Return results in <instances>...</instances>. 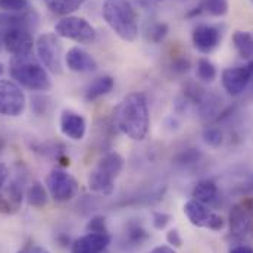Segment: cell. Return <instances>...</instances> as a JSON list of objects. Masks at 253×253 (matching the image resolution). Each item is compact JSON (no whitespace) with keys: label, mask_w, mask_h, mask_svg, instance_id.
<instances>
[{"label":"cell","mask_w":253,"mask_h":253,"mask_svg":"<svg viewBox=\"0 0 253 253\" xmlns=\"http://www.w3.org/2000/svg\"><path fill=\"white\" fill-rule=\"evenodd\" d=\"M203 7L209 15L221 18L228 12V0H203Z\"/></svg>","instance_id":"4316f807"},{"label":"cell","mask_w":253,"mask_h":253,"mask_svg":"<svg viewBox=\"0 0 253 253\" xmlns=\"http://www.w3.org/2000/svg\"><path fill=\"white\" fill-rule=\"evenodd\" d=\"M167 242L171 248H181L183 246V237L177 228H172L167 233Z\"/></svg>","instance_id":"836d02e7"},{"label":"cell","mask_w":253,"mask_h":253,"mask_svg":"<svg viewBox=\"0 0 253 253\" xmlns=\"http://www.w3.org/2000/svg\"><path fill=\"white\" fill-rule=\"evenodd\" d=\"M3 46V31H0V47Z\"/></svg>","instance_id":"ab89813d"},{"label":"cell","mask_w":253,"mask_h":253,"mask_svg":"<svg viewBox=\"0 0 253 253\" xmlns=\"http://www.w3.org/2000/svg\"><path fill=\"white\" fill-rule=\"evenodd\" d=\"M59 126L63 135L74 141L83 140L87 132V123L84 117L74 111H63L59 120Z\"/></svg>","instance_id":"4fadbf2b"},{"label":"cell","mask_w":253,"mask_h":253,"mask_svg":"<svg viewBox=\"0 0 253 253\" xmlns=\"http://www.w3.org/2000/svg\"><path fill=\"white\" fill-rule=\"evenodd\" d=\"M25 106L27 97L21 85L12 80H0V115L19 117Z\"/></svg>","instance_id":"8992f818"},{"label":"cell","mask_w":253,"mask_h":253,"mask_svg":"<svg viewBox=\"0 0 253 253\" xmlns=\"http://www.w3.org/2000/svg\"><path fill=\"white\" fill-rule=\"evenodd\" d=\"M3 72H4V69H3V65L0 63V77L3 75Z\"/></svg>","instance_id":"60d3db41"},{"label":"cell","mask_w":253,"mask_h":253,"mask_svg":"<svg viewBox=\"0 0 253 253\" xmlns=\"http://www.w3.org/2000/svg\"><path fill=\"white\" fill-rule=\"evenodd\" d=\"M88 189L102 196H111L115 190V178L105 174L99 168H94L87 178Z\"/></svg>","instance_id":"e0dca14e"},{"label":"cell","mask_w":253,"mask_h":253,"mask_svg":"<svg viewBox=\"0 0 253 253\" xmlns=\"http://www.w3.org/2000/svg\"><path fill=\"white\" fill-rule=\"evenodd\" d=\"M169 28H168V24L165 22H156L152 28H150V40L153 43H161L164 42V39L167 37Z\"/></svg>","instance_id":"4dcf8cb0"},{"label":"cell","mask_w":253,"mask_h":253,"mask_svg":"<svg viewBox=\"0 0 253 253\" xmlns=\"http://www.w3.org/2000/svg\"><path fill=\"white\" fill-rule=\"evenodd\" d=\"M193 46L203 55L212 53L221 43V33L216 27L202 24L197 25L191 36Z\"/></svg>","instance_id":"8fae6325"},{"label":"cell","mask_w":253,"mask_h":253,"mask_svg":"<svg viewBox=\"0 0 253 253\" xmlns=\"http://www.w3.org/2000/svg\"><path fill=\"white\" fill-rule=\"evenodd\" d=\"M46 187L49 194L56 202H68L72 200L78 193L77 180L63 169H53L46 178Z\"/></svg>","instance_id":"ba28073f"},{"label":"cell","mask_w":253,"mask_h":253,"mask_svg":"<svg viewBox=\"0 0 253 253\" xmlns=\"http://www.w3.org/2000/svg\"><path fill=\"white\" fill-rule=\"evenodd\" d=\"M39 16L34 10H22V12H1L0 13V27L1 28H12V27H24L33 28L37 25Z\"/></svg>","instance_id":"2e32d148"},{"label":"cell","mask_w":253,"mask_h":253,"mask_svg":"<svg viewBox=\"0 0 253 253\" xmlns=\"http://www.w3.org/2000/svg\"><path fill=\"white\" fill-rule=\"evenodd\" d=\"M85 0H47V7L52 13L69 16L72 12L78 10Z\"/></svg>","instance_id":"603a6c76"},{"label":"cell","mask_w":253,"mask_h":253,"mask_svg":"<svg viewBox=\"0 0 253 253\" xmlns=\"http://www.w3.org/2000/svg\"><path fill=\"white\" fill-rule=\"evenodd\" d=\"M230 253H253V248L248 245H239V246H234Z\"/></svg>","instance_id":"74e56055"},{"label":"cell","mask_w":253,"mask_h":253,"mask_svg":"<svg viewBox=\"0 0 253 253\" xmlns=\"http://www.w3.org/2000/svg\"><path fill=\"white\" fill-rule=\"evenodd\" d=\"M27 200L34 208H44L49 202V193L40 181H34L27 191Z\"/></svg>","instance_id":"cb8c5ba5"},{"label":"cell","mask_w":253,"mask_h":253,"mask_svg":"<svg viewBox=\"0 0 253 253\" xmlns=\"http://www.w3.org/2000/svg\"><path fill=\"white\" fill-rule=\"evenodd\" d=\"M150 253H177L175 252V249L174 248H171V246H158V248H155L153 251Z\"/></svg>","instance_id":"f35d334b"},{"label":"cell","mask_w":253,"mask_h":253,"mask_svg":"<svg viewBox=\"0 0 253 253\" xmlns=\"http://www.w3.org/2000/svg\"><path fill=\"white\" fill-rule=\"evenodd\" d=\"M0 9L3 12H22L30 9L28 0H0Z\"/></svg>","instance_id":"f1b7e54d"},{"label":"cell","mask_w":253,"mask_h":253,"mask_svg":"<svg viewBox=\"0 0 253 253\" xmlns=\"http://www.w3.org/2000/svg\"><path fill=\"white\" fill-rule=\"evenodd\" d=\"M191 197L202 205H212L218 199V186L212 180H202L194 186Z\"/></svg>","instance_id":"ffe728a7"},{"label":"cell","mask_w":253,"mask_h":253,"mask_svg":"<svg viewBox=\"0 0 253 253\" xmlns=\"http://www.w3.org/2000/svg\"><path fill=\"white\" fill-rule=\"evenodd\" d=\"M253 78V61L243 66L227 68L221 74V83L224 90L230 96H240Z\"/></svg>","instance_id":"30bf717a"},{"label":"cell","mask_w":253,"mask_h":253,"mask_svg":"<svg viewBox=\"0 0 253 253\" xmlns=\"http://www.w3.org/2000/svg\"><path fill=\"white\" fill-rule=\"evenodd\" d=\"M30 58L12 59L10 62L12 80L31 91H49L52 88V78L49 71L43 65L33 62Z\"/></svg>","instance_id":"3957f363"},{"label":"cell","mask_w":253,"mask_h":253,"mask_svg":"<svg viewBox=\"0 0 253 253\" xmlns=\"http://www.w3.org/2000/svg\"><path fill=\"white\" fill-rule=\"evenodd\" d=\"M171 222V215L165 212H155L152 216V224L156 230H165Z\"/></svg>","instance_id":"1f68e13d"},{"label":"cell","mask_w":253,"mask_h":253,"mask_svg":"<svg viewBox=\"0 0 253 253\" xmlns=\"http://www.w3.org/2000/svg\"><path fill=\"white\" fill-rule=\"evenodd\" d=\"M85 231L87 233H108V227H106V219H105V216H102V215H96V216H93L88 222H87V225H85Z\"/></svg>","instance_id":"f546056e"},{"label":"cell","mask_w":253,"mask_h":253,"mask_svg":"<svg viewBox=\"0 0 253 253\" xmlns=\"http://www.w3.org/2000/svg\"><path fill=\"white\" fill-rule=\"evenodd\" d=\"M7 177H9V169L3 164H0V190L4 187V184L7 181Z\"/></svg>","instance_id":"8d00e7d4"},{"label":"cell","mask_w":253,"mask_h":253,"mask_svg":"<svg viewBox=\"0 0 253 253\" xmlns=\"http://www.w3.org/2000/svg\"><path fill=\"white\" fill-rule=\"evenodd\" d=\"M196 75L203 83H212V81H215V78L218 75V71H216V66L211 62L209 59L202 58V59L197 61Z\"/></svg>","instance_id":"484cf974"},{"label":"cell","mask_w":253,"mask_h":253,"mask_svg":"<svg viewBox=\"0 0 253 253\" xmlns=\"http://www.w3.org/2000/svg\"><path fill=\"white\" fill-rule=\"evenodd\" d=\"M56 36L69 39L80 44H91L96 40V30L93 25L80 16H65L55 25Z\"/></svg>","instance_id":"5b68a950"},{"label":"cell","mask_w":253,"mask_h":253,"mask_svg":"<svg viewBox=\"0 0 253 253\" xmlns=\"http://www.w3.org/2000/svg\"><path fill=\"white\" fill-rule=\"evenodd\" d=\"M37 55L42 65L52 74H62L63 53L62 43L56 33H44L40 34L36 42Z\"/></svg>","instance_id":"277c9868"},{"label":"cell","mask_w":253,"mask_h":253,"mask_svg":"<svg viewBox=\"0 0 253 253\" xmlns=\"http://www.w3.org/2000/svg\"><path fill=\"white\" fill-rule=\"evenodd\" d=\"M3 46L13 58H30L36 44L30 28L12 27L3 31Z\"/></svg>","instance_id":"52a82bcc"},{"label":"cell","mask_w":253,"mask_h":253,"mask_svg":"<svg viewBox=\"0 0 253 253\" xmlns=\"http://www.w3.org/2000/svg\"><path fill=\"white\" fill-rule=\"evenodd\" d=\"M96 168H99L105 174L117 178L121 174L123 168H124V158L120 153H117V152H109V153H106L99 161V164L96 165Z\"/></svg>","instance_id":"44dd1931"},{"label":"cell","mask_w":253,"mask_h":253,"mask_svg":"<svg viewBox=\"0 0 253 253\" xmlns=\"http://www.w3.org/2000/svg\"><path fill=\"white\" fill-rule=\"evenodd\" d=\"M65 63H66V66H68L69 71L80 72V74L93 72V71L97 69L96 59L88 52H85L81 47H72V49H69L68 53L65 55Z\"/></svg>","instance_id":"5bb4252c"},{"label":"cell","mask_w":253,"mask_h":253,"mask_svg":"<svg viewBox=\"0 0 253 253\" xmlns=\"http://www.w3.org/2000/svg\"><path fill=\"white\" fill-rule=\"evenodd\" d=\"M190 69V61L186 58H177L172 62V71L177 74H184Z\"/></svg>","instance_id":"e575fe53"},{"label":"cell","mask_w":253,"mask_h":253,"mask_svg":"<svg viewBox=\"0 0 253 253\" xmlns=\"http://www.w3.org/2000/svg\"><path fill=\"white\" fill-rule=\"evenodd\" d=\"M126 239L131 246H141L149 239V233L143 228V225L137 222H129L126 227Z\"/></svg>","instance_id":"d4e9b609"},{"label":"cell","mask_w":253,"mask_h":253,"mask_svg":"<svg viewBox=\"0 0 253 253\" xmlns=\"http://www.w3.org/2000/svg\"><path fill=\"white\" fill-rule=\"evenodd\" d=\"M16 253H50L47 249L37 246V245H27L22 249H19Z\"/></svg>","instance_id":"d590c367"},{"label":"cell","mask_w":253,"mask_h":253,"mask_svg":"<svg viewBox=\"0 0 253 253\" xmlns=\"http://www.w3.org/2000/svg\"><path fill=\"white\" fill-rule=\"evenodd\" d=\"M111 242L112 237L109 233H87L72 243L71 251L72 253H102Z\"/></svg>","instance_id":"7c38bea8"},{"label":"cell","mask_w":253,"mask_h":253,"mask_svg":"<svg viewBox=\"0 0 253 253\" xmlns=\"http://www.w3.org/2000/svg\"><path fill=\"white\" fill-rule=\"evenodd\" d=\"M184 213L189 218V221L194 225V227H205L208 225L209 216H211V211L206 208V205H202L196 200H189L184 205Z\"/></svg>","instance_id":"ac0fdd59"},{"label":"cell","mask_w":253,"mask_h":253,"mask_svg":"<svg viewBox=\"0 0 253 253\" xmlns=\"http://www.w3.org/2000/svg\"><path fill=\"white\" fill-rule=\"evenodd\" d=\"M114 85H115V81L111 75H102V77L96 78L85 90V100L94 102V100L109 94L112 91Z\"/></svg>","instance_id":"d6986e66"},{"label":"cell","mask_w":253,"mask_h":253,"mask_svg":"<svg viewBox=\"0 0 253 253\" xmlns=\"http://www.w3.org/2000/svg\"><path fill=\"white\" fill-rule=\"evenodd\" d=\"M251 233L253 234V218H252V228H251Z\"/></svg>","instance_id":"b9f144b4"},{"label":"cell","mask_w":253,"mask_h":253,"mask_svg":"<svg viewBox=\"0 0 253 253\" xmlns=\"http://www.w3.org/2000/svg\"><path fill=\"white\" fill-rule=\"evenodd\" d=\"M203 141H205L208 146L213 147V149L219 147V146L222 144V141H224L221 129H219V128H215V126H208V128L203 131Z\"/></svg>","instance_id":"83f0119b"},{"label":"cell","mask_w":253,"mask_h":253,"mask_svg":"<svg viewBox=\"0 0 253 253\" xmlns=\"http://www.w3.org/2000/svg\"><path fill=\"white\" fill-rule=\"evenodd\" d=\"M233 44L243 59H253V36L249 31H236L233 34Z\"/></svg>","instance_id":"7402d4cb"},{"label":"cell","mask_w":253,"mask_h":253,"mask_svg":"<svg viewBox=\"0 0 253 253\" xmlns=\"http://www.w3.org/2000/svg\"><path fill=\"white\" fill-rule=\"evenodd\" d=\"M252 1H253V0H252Z\"/></svg>","instance_id":"7bdbcfd3"},{"label":"cell","mask_w":253,"mask_h":253,"mask_svg":"<svg viewBox=\"0 0 253 253\" xmlns=\"http://www.w3.org/2000/svg\"><path fill=\"white\" fill-rule=\"evenodd\" d=\"M102 15L111 30L124 42H135L138 37V16L129 0H105Z\"/></svg>","instance_id":"7a4b0ae2"},{"label":"cell","mask_w":253,"mask_h":253,"mask_svg":"<svg viewBox=\"0 0 253 253\" xmlns=\"http://www.w3.org/2000/svg\"><path fill=\"white\" fill-rule=\"evenodd\" d=\"M115 126L131 140L141 141L150 126L147 99L140 91L128 93L117 106L114 114Z\"/></svg>","instance_id":"6da1fadb"},{"label":"cell","mask_w":253,"mask_h":253,"mask_svg":"<svg viewBox=\"0 0 253 253\" xmlns=\"http://www.w3.org/2000/svg\"><path fill=\"white\" fill-rule=\"evenodd\" d=\"M253 218V199H245L236 203L228 216L230 234L234 239H243L251 233Z\"/></svg>","instance_id":"9c48e42d"},{"label":"cell","mask_w":253,"mask_h":253,"mask_svg":"<svg viewBox=\"0 0 253 253\" xmlns=\"http://www.w3.org/2000/svg\"><path fill=\"white\" fill-rule=\"evenodd\" d=\"M24 202V191L16 184L10 183L0 190V213L15 215L21 211Z\"/></svg>","instance_id":"9a60e30c"},{"label":"cell","mask_w":253,"mask_h":253,"mask_svg":"<svg viewBox=\"0 0 253 253\" xmlns=\"http://www.w3.org/2000/svg\"><path fill=\"white\" fill-rule=\"evenodd\" d=\"M224 227H225V221H224V218H222L219 213L212 212V213H211V216H209V221H208L206 228H209V230H212V231H221Z\"/></svg>","instance_id":"d6a6232c"}]
</instances>
